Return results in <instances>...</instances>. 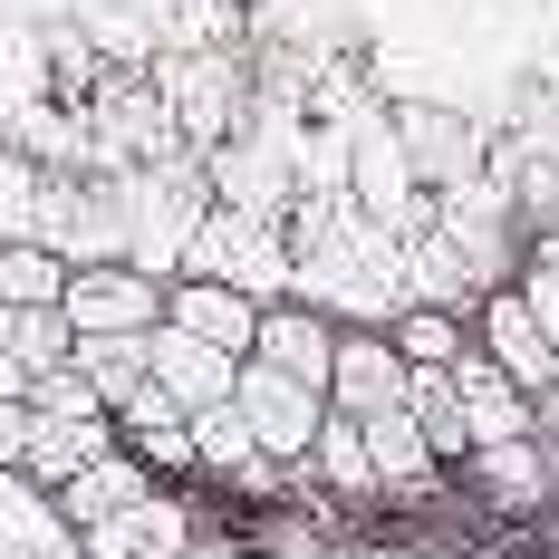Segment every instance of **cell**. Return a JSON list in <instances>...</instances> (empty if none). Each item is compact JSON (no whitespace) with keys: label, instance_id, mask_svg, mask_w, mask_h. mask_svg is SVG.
Masks as SVG:
<instances>
[{"label":"cell","instance_id":"obj_28","mask_svg":"<svg viewBox=\"0 0 559 559\" xmlns=\"http://www.w3.org/2000/svg\"><path fill=\"white\" fill-rule=\"evenodd\" d=\"M183 559H251V550H241V540H223V531H193V550H183Z\"/></svg>","mask_w":559,"mask_h":559},{"label":"cell","instance_id":"obj_15","mask_svg":"<svg viewBox=\"0 0 559 559\" xmlns=\"http://www.w3.org/2000/svg\"><path fill=\"white\" fill-rule=\"evenodd\" d=\"M357 435H367V463H377V492H425V483H435V463H444V453H435V435L415 425V405L367 415Z\"/></svg>","mask_w":559,"mask_h":559},{"label":"cell","instance_id":"obj_1","mask_svg":"<svg viewBox=\"0 0 559 559\" xmlns=\"http://www.w3.org/2000/svg\"><path fill=\"white\" fill-rule=\"evenodd\" d=\"M58 309H68L78 337H145V329H165V280L145 261H78Z\"/></svg>","mask_w":559,"mask_h":559},{"label":"cell","instance_id":"obj_24","mask_svg":"<svg viewBox=\"0 0 559 559\" xmlns=\"http://www.w3.org/2000/svg\"><path fill=\"white\" fill-rule=\"evenodd\" d=\"M319 473H329L337 492H377V463H367L357 415H329V425H319Z\"/></svg>","mask_w":559,"mask_h":559},{"label":"cell","instance_id":"obj_12","mask_svg":"<svg viewBox=\"0 0 559 559\" xmlns=\"http://www.w3.org/2000/svg\"><path fill=\"white\" fill-rule=\"evenodd\" d=\"M395 145H405V165H415V183H435V193H463L473 183V126H453V116L435 107H395Z\"/></svg>","mask_w":559,"mask_h":559},{"label":"cell","instance_id":"obj_11","mask_svg":"<svg viewBox=\"0 0 559 559\" xmlns=\"http://www.w3.org/2000/svg\"><path fill=\"white\" fill-rule=\"evenodd\" d=\"M453 386H463V415H473V444L540 435V415H531V386H511V377L483 357V347H463V357H453Z\"/></svg>","mask_w":559,"mask_h":559},{"label":"cell","instance_id":"obj_17","mask_svg":"<svg viewBox=\"0 0 559 559\" xmlns=\"http://www.w3.org/2000/svg\"><path fill=\"white\" fill-rule=\"evenodd\" d=\"M116 435L145 453V463H193V415H183V405H174L155 377H145V386L116 405Z\"/></svg>","mask_w":559,"mask_h":559},{"label":"cell","instance_id":"obj_4","mask_svg":"<svg viewBox=\"0 0 559 559\" xmlns=\"http://www.w3.org/2000/svg\"><path fill=\"white\" fill-rule=\"evenodd\" d=\"M473 337H483V357H492V367H502L511 386H559V347L550 337H540V319H531V299H521V280H511V289H483V299H473Z\"/></svg>","mask_w":559,"mask_h":559},{"label":"cell","instance_id":"obj_2","mask_svg":"<svg viewBox=\"0 0 559 559\" xmlns=\"http://www.w3.org/2000/svg\"><path fill=\"white\" fill-rule=\"evenodd\" d=\"M231 405H241L251 444L271 453V463H299V453H319V425H329V395H319V386L280 377V367H261V357H241V377H231Z\"/></svg>","mask_w":559,"mask_h":559},{"label":"cell","instance_id":"obj_26","mask_svg":"<svg viewBox=\"0 0 559 559\" xmlns=\"http://www.w3.org/2000/svg\"><path fill=\"white\" fill-rule=\"evenodd\" d=\"M521 299H531V319H540V337L559 347V271H550V261H521Z\"/></svg>","mask_w":559,"mask_h":559},{"label":"cell","instance_id":"obj_22","mask_svg":"<svg viewBox=\"0 0 559 559\" xmlns=\"http://www.w3.org/2000/svg\"><path fill=\"white\" fill-rule=\"evenodd\" d=\"M261 463H271V453L251 444V425H241V405H231V395L193 415V473H223V483H251Z\"/></svg>","mask_w":559,"mask_h":559},{"label":"cell","instance_id":"obj_9","mask_svg":"<svg viewBox=\"0 0 559 559\" xmlns=\"http://www.w3.org/2000/svg\"><path fill=\"white\" fill-rule=\"evenodd\" d=\"M193 241H203V271L213 280H241L251 299H280V241L251 223V213H203Z\"/></svg>","mask_w":559,"mask_h":559},{"label":"cell","instance_id":"obj_25","mask_svg":"<svg viewBox=\"0 0 559 559\" xmlns=\"http://www.w3.org/2000/svg\"><path fill=\"white\" fill-rule=\"evenodd\" d=\"M20 405H29V415H116V405H107V395H97V386H87L78 367H39Z\"/></svg>","mask_w":559,"mask_h":559},{"label":"cell","instance_id":"obj_20","mask_svg":"<svg viewBox=\"0 0 559 559\" xmlns=\"http://www.w3.org/2000/svg\"><path fill=\"white\" fill-rule=\"evenodd\" d=\"M68 251L58 241H0V309H58V289H68Z\"/></svg>","mask_w":559,"mask_h":559},{"label":"cell","instance_id":"obj_6","mask_svg":"<svg viewBox=\"0 0 559 559\" xmlns=\"http://www.w3.org/2000/svg\"><path fill=\"white\" fill-rule=\"evenodd\" d=\"M251 357L329 395V367H337V319H329V309H299V299H261V337H251Z\"/></svg>","mask_w":559,"mask_h":559},{"label":"cell","instance_id":"obj_23","mask_svg":"<svg viewBox=\"0 0 559 559\" xmlns=\"http://www.w3.org/2000/svg\"><path fill=\"white\" fill-rule=\"evenodd\" d=\"M0 337H10V357L39 377V367H68V347H78V329H68V309H0Z\"/></svg>","mask_w":559,"mask_h":559},{"label":"cell","instance_id":"obj_19","mask_svg":"<svg viewBox=\"0 0 559 559\" xmlns=\"http://www.w3.org/2000/svg\"><path fill=\"white\" fill-rule=\"evenodd\" d=\"M68 367L107 395V405H126V395L155 377V329H145V337H78V347H68Z\"/></svg>","mask_w":559,"mask_h":559},{"label":"cell","instance_id":"obj_7","mask_svg":"<svg viewBox=\"0 0 559 559\" xmlns=\"http://www.w3.org/2000/svg\"><path fill=\"white\" fill-rule=\"evenodd\" d=\"M78 540H87V559H183L193 550V511L174 502V492H135L126 511H107Z\"/></svg>","mask_w":559,"mask_h":559},{"label":"cell","instance_id":"obj_8","mask_svg":"<svg viewBox=\"0 0 559 559\" xmlns=\"http://www.w3.org/2000/svg\"><path fill=\"white\" fill-rule=\"evenodd\" d=\"M107 444H116V415H29L20 425V473L39 492H58V483H78Z\"/></svg>","mask_w":559,"mask_h":559},{"label":"cell","instance_id":"obj_14","mask_svg":"<svg viewBox=\"0 0 559 559\" xmlns=\"http://www.w3.org/2000/svg\"><path fill=\"white\" fill-rule=\"evenodd\" d=\"M135 492H155V483H145V453H135V444H107L78 483H58L49 502H58V521H68V531H97V521H107V511H126Z\"/></svg>","mask_w":559,"mask_h":559},{"label":"cell","instance_id":"obj_5","mask_svg":"<svg viewBox=\"0 0 559 559\" xmlns=\"http://www.w3.org/2000/svg\"><path fill=\"white\" fill-rule=\"evenodd\" d=\"M165 329L203 337V347H231V357H251V337H261V299H251L241 280L193 271V280H165Z\"/></svg>","mask_w":559,"mask_h":559},{"label":"cell","instance_id":"obj_13","mask_svg":"<svg viewBox=\"0 0 559 559\" xmlns=\"http://www.w3.org/2000/svg\"><path fill=\"white\" fill-rule=\"evenodd\" d=\"M231 377H241V357H231V347H203V337H183V329H155V386H165L183 415L223 405Z\"/></svg>","mask_w":559,"mask_h":559},{"label":"cell","instance_id":"obj_27","mask_svg":"<svg viewBox=\"0 0 559 559\" xmlns=\"http://www.w3.org/2000/svg\"><path fill=\"white\" fill-rule=\"evenodd\" d=\"M20 395H29V367H20V357H10V337H0V405H20Z\"/></svg>","mask_w":559,"mask_h":559},{"label":"cell","instance_id":"obj_10","mask_svg":"<svg viewBox=\"0 0 559 559\" xmlns=\"http://www.w3.org/2000/svg\"><path fill=\"white\" fill-rule=\"evenodd\" d=\"M473 492H492L502 511H540L559 492V453L540 435H511V444H473Z\"/></svg>","mask_w":559,"mask_h":559},{"label":"cell","instance_id":"obj_16","mask_svg":"<svg viewBox=\"0 0 559 559\" xmlns=\"http://www.w3.org/2000/svg\"><path fill=\"white\" fill-rule=\"evenodd\" d=\"M386 337H395V357H405V367H453V357L473 347V309H444V299H395Z\"/></svg>","mask_w":559,"mask_h":559},{"label":"cell","instance_id":"obj_21","mask_svg":"<svg viewBox=\"0 0 559 559\" xmlns=\"http://www.w3.org/2000/svg\"><path fill=\"white\" fill-rule=\"evenodd\" d=\"M405 203H415V165H405V145H395V126H386V135L357 145V213L367 223H405Z\"/></svg>","mask_w":559,"mask_h":559},{"label":"cell","instance_id":"obj_29","mask_svg":"<svg viewBox=\"0 0 559 559\" xmlns=\"http://www.w3.org/2000/svg\"><path fill=\"white\" fill-rule=\"evenodd\" d=\"M521 261H550V271H559V223H550V231H531V251H521Z\"/></svg>","mask_w":559,"mask_h":559},{"label":"cell","instance_id":"obj_3","mask_svg":"<svg viewBox=\"0 0 559 559\" xmlns=\"http://www.w3.org/2000/svg\"><path fill=\"white\" fill-rule=\"evenodd\" d=\"M405 357H395L386 329H357V319H337V367H329V415H386V405H405Z\"/></svg>","mask_w":559,"mask_h":559},{"label":"cell","instance_id":"obj_18","mask_svg":"<svg viewBox=\"0 0 559 559\" xmlns=\"http://www.w3.org/2000/svg\"><path fill=\"white\" fill-rule=\"evenodd\" d=\"M405 405H415V425L435 435V453H444V463H473V415H463L453 367H415V377H405Z\"/></svg>","mask_w":559,"mask_h":559}]
</instances>
